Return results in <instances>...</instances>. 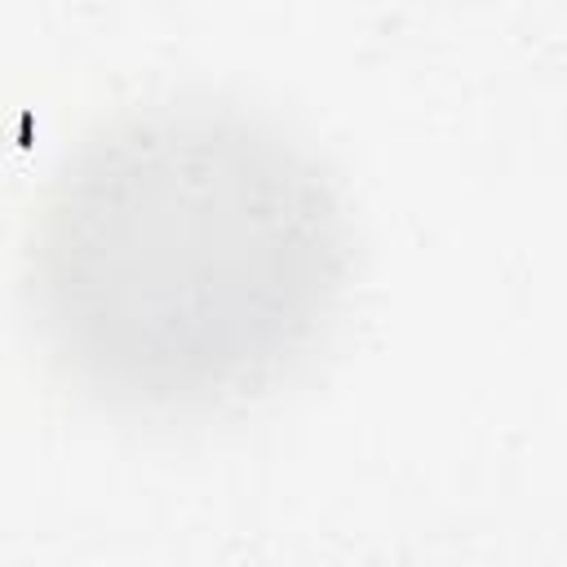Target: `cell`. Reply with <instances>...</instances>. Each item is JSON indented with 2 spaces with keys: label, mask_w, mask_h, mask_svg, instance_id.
Here are the masks:
<instances>
[{
  "label": "cell",
  "mask_w": 567,
  "mask_h": 567,
  "mask_svg": "<svg viewBox=\"0 0 567 567\" xmlns=\"http://www.w3.org/2000/svg\"><path fill=\"white\" fill-rule=\"evenodd\" d=\"M346 275L350 230L315 151L221 97L124 106L84 133L27 244L53 359L102 403L159 416L284 381Z\"/></svg>",
  "instance_id": "obj_1"
}]
</instances>
